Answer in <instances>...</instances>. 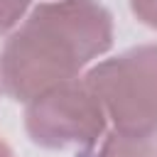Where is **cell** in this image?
<instances>
[{
    "label": "cell",
    "instance_id": "cell-7",
    "mask_svg": "<svg viewBox=\"0 0 157 157\" xmlns=\"http://www.w3.org/2000/svg\"><path fill=\"white\" fill-rule=\"evenodd\" d=\"M0 157H12V152L7 150V145H5L2 140H0Z\"/></svg>",
    "mask_w": 157,
    "mask_h": 157
},
{
    "label": "cell",
    "instance_id": "cell-5",
    "mask_svg": "<svg viewBox=\"0 0 157 157\" xmlns=\"http://www.w3.org/2000/svg\"><path fill=\"white\" fill-rule=\"evenodd\" d=\"M27 5L29 0H0V32L12 29L22 20Z\"/></svg>",
    "mask_w": 157,
    "mask_h": 157
},
{
    "label": "cell",
    "instance_id": "cell-1",
    "mask_svg": "<svg viewBox=\"0 0 157 157\" xmlns=\"http://www.w3.org/2000/svg\"><path fill=\"white\" fill-rule=\"evenodd\" d=\"M110 44V17L93 0H49L32 10L7 39L0 78L17 101L74 81L76 74Z\"/></svg>",
    "mask_w": 157,
    "mask_h": 157
},
{
    "label": "cell",
    "instance_id": "cell-4",
    "mask_svg": "<svg viewBox=\"0 0 157 157\" xmlns=\"http://www.w3.org/2000/svg\"><path fill=\"white\" fill-rule=\"evenodd\" d=\"M98 157H157V145L152 137H132L115 132L101 147Z\"/></svg>",
    "mask_w": 157,
    "mask_h": 157
},
{
    "label": "cell",
    "instance_id": "cell-3",
    "mask_svg": "<svg viewBox=\"0 0 157 157\" xmlns=\"http://www.w3.org/2000/svg\"><path fill=\"white\" fill-rule=\"evenodd\" d=\"M105 113L91 86L78 78L66 81L29 101L27 130L47 147L88 145L103 132Z\"/></svg>",
    "mask_w": 157,
    "mask_h": 157
},
{
    "label": "cell",
    "instance_id": "cell-2",
    "mask_svg": "<svg viewBox=\"0 0 157 157\" xmlns=\"http://www.w3.org/2000/svg\"><path fill=\"white\" fill-rule=\"evenodd\" d=\"M86 83L120 135L152 137L157 130V47L130 49L93 66Z\"/></svg>",
    "mask_w": 157,
    "mask_h": 157
},
{
    "label": "cell",
    "instance_id": "cell-6",
    "mask_svg": "<svg viewBox=\"0 0 157 157\" xmlns=\"http://www.w3.org/2000/svg\"><path fill=\"white\" fill-rule=\"evenodd\" d=\"M132 10L145 25L157 27V0H132Z\"/></svg>",
    "mask_w": 157,
    "mask_h": 157
}]
</instances>
